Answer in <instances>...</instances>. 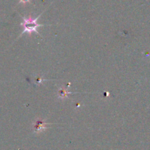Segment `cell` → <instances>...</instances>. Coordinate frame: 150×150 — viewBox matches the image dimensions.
Here are the masks:
<instances>
[{
	"mask_svg": "<svg viewBox=\"0 0 150 150\" xmlns=\"http://www.w3.org/2000/svg\"><path fill=\"white\" fill-rule=\"evenodd\" d=\"M40 15L38 17L35 18L31 17H23V22L21 23V25L22 27H23V32H21L20 36H21V35L24 33H28L29 35H31L32 32H35V33L38 34V35H40V33L38 32V30H37V28L40 27V26H45L44 24H39V23H38V22H37V21L39 18Z\"/></svg>",
	"mask_w": 150,
	"mask_h": 150,
	"instance_id": "cell-1",
	"label": "cell"
},
{
	"mask_svg": "<svg viewBox=\"0 0 150 150\" xmlns=\"http://www.w3.org/2000/svg\"><path fill=\"white\" fill-rule=\"evenodd\" d=\"M49 125L51 124L49 122H45L43 120H40L39 119V120L34 122L33 125H32V129H33L34 132H35V133H40V132L49 128V127H48V125Z\"/></svg>",
	"mask_w": 150,
	"mask_h": 150,
	"instance_id": "cell-2",
	"label": "cell"
},
{
	"mask_svg": "<svg viewBox=\"0 0 150 150\" xmlns=\"http://www.w3.org/2000/svg\"><path fill=\"white\" fill-rule=\"evenodd\" d=\"M58 93H59V98H62V99H63V98H67L69 95L72 94L71 92H68V91L65 90V89H60L59 90Z\"/></svg>",
	"mask_w": 150,
	"mask_h": 150,
	"instance_id": "cell-3",
	"label": "cell"
}]
</instances>
